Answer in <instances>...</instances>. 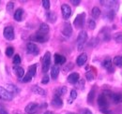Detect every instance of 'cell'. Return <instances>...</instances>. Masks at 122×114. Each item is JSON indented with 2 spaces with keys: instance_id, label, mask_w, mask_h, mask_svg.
Listing matches in <instances>:
<instances>
[{
  "instance_id": "obj_43",
  "label": "cell",
  "mask_w": 122,
  "mask_h": 114,
  "mask_svg": "<svg viewBox=\"0 0 122 114\" xmlns=\"http://www.w3.org/2000/svg\"><path fill=\"white\" fill-rule=\"evenodd\" d=\"M49 82V77L47 76V75H45L43 78H42V80H41V83L42 84H47Z\"/></svg>"
},
{
  "instance_id": "obj_31",
  "label": "cell",
  "mask_w": 122,
  "mask_h": 114,
  "mask_svg": "<svg viewBox=\"0 0 122 114\" xmlns=\"http://www.w3.org/2000/svg\"><path fill=\"white\" fill-rule=\"evenodd\" d=\"M114 39L117 43H122V32H117L114 35Z\"/></svg>"
},
{
  "instance_id": "obj_44",
  "label": "cell",
  "mask_w": 122,
  "mask_h": 114,
  "mask_svg": "<svg viewBox=\"0 0 122 114\" xmlns=\"http://www.w3.org/2000/svg\"><path fill=\"white\" fill-rule=\"evenodd\" d=\"M101 112L105 113V114H110V113H111V111H110L108 109H101Z\"/></svg>"
},
{
  "instance_id": "obj_42",
  "label": "cell",
  "mask_w": 122,
  "mask_h": 114,
  "mask_svg": "<svg viewBox=\"0 0 122 114\" xmlns=\"http://www.w3.org/2000/svg\"><path fill=\"white\" fill-rule=\"evenodd\" d=\"M0 114H9V112L7 111V109L2 104H0Z\"/></svg>"
},
{
  "instance_id": "obj_27",
  "label": "cell",
  "mask_w": 122,
  "mask_h": 114,
  "mask_svg": "<svg viewBox=\"0 0 122 114\" xmlns=\"http://www.w3.org/2000/svg\"><path fill=\"white\" fill-rule=\"evenodd\" d=\"M38 32L48 35V33H49V26H48V24H41Z\"/></svg>"
},
{
  "instance_id": "obj_14",
  "label": "cell",
  "mask_w": 122,
  "mask_h": 114,
  "mask_svg": "<svg viewBox=\"0 0 122 114\" xmlns=\"http://www.w3.org/2000/svg\"><path fill=\"white\" fill-rule=\"evenodd\" d=\"M80 80V76H79V74L78 73H71V74H70L69 75V77H68V81L70 82V83H71V84H76L77 81Z\"/></svg>"
},
{
  "instance_id": "obj_36",
  "label": "cell",
  "mask_w": 122,
  "mask_h": 114,
  "mask_svg": "<svg viewBox=\"0 0 122 114\" xmlns=\"http://www.w3.org/2000/svg\"><path fill=\"white\" fill-rule=\"evenodd\" d=\"M32 78L33 77H31L30 75L27 73L25 76H24V78H23V80H22V81L23 82H25V83H26V82H29V81H31V80H32Z\"/></svg>"
},
{
  "instance_id": "obj_47",
  "label": "cell",
  "mask_w": 122,
  "mask_h": 114,
  "mask_svg": "<svg viewBox=\"0 0 122 114\" xmlns=\"http://www.w3.org/2000/svg\"><path fill=\"white\" fill-rule=\"evenodd\" d=\"M43 114H54V113H53L52 111H45V112H44Z\"/></svg>"
},
{
  "instance_id": "obj_13",
  "label": "cell",
  "mask_w": 122,
  "mask_h": 114,
  "mask_svg": "<svg viewBox=\"0 0 122 114\" xmlns=\"http://www.w3.org/2000/svg\"><path fill=\"white\" fill-rule=\"evenodd\" d=\"M86 61H87V54L85 53V52H83V53H81L79 56L77 57L76 64L79 66H84L86 64Z\"/></svg>"
},
{
  "instance_id": "obj_2",
  "label": "cell",
  "mask_w": 122,
  "mask_h": 114,
  "mask_svg": "<svg viewBox=\"0 0 122 114\" xmlns=\"http://www.w3.org/2000/svg\"><path fill=\"white\" fill-rule=\"evenodd\" d=\"M32 41H36L39 43H44L49 39V36L46 34H42L40 32H37L36 34H34L32 37L30 38Z\"/></svg>"
},
{
  "instance_id": "obj_41",
  "label": "cell",
  "mask_w": 122,
  "mask_h": 114,
  "mask_svg": "<svg viewBox=\"0 0 122 114\" xmlns=\"http://www.w3.org/2000/svg\"><path fill=\"white\" fill-rule=\"evenodd\" d=\"M86 77L87 81H92V80L94 79V75H93L90 71H88V72H86Z\"/></svg>"
},
{
  "instance_id": "obj_7",
  "label": "cell",
  "mask_w": 122,
  "mask_h": 114,
  "mask_svg": "<svg viewBox=\"0 0 122 114\" xmlns=\"http://www.w3.org/2000/svg\"><path fill=\"white\" fill-rule=\"evenodd\" d=\"M61 11H62V16L65 20H68L71 15V9L67 4H63L61 6Z\"/></svg>"
},
{
  "instance_id": "obj_6",
  "label": "cell",
  "mask_w": 122,
  "mask_h": 114,
  "mask_svg": "<svg viewBox=\"0 0 122 114\" xmlns=\"http://www.w3.org/2000/svg\"><path fill=\"white\" fill-rule=\"evenodd\" d=\"M25 112L27 114H38L39 113V110H40V106L37 104V103H29L25 109Z\"/></svg>"
},
{
  "instance_id": "obj_48",
  "label": "cell",
  "mask_w": 122,
  "mask_h": 114,
  "mask_svg": "<svg viewBox=\"0 0 122 114\" xmlns=\"http://www.w3.org/2000/svg\"><path fill=\"white\" fill-rule=\"evenodd\" d=\"M71 114H75V113H71Z\"/></svg>"
},
{
  "instance_id": "obj_19",
  "label": "cell",
  "mask_w": 122,
  "mask_h": 114,
  "mask_svg": "<svg viewBox=\"0 0 122 114\" xmlns=\"http://www.w3.org/2000/svg\"><path fill=\"white\" fill-rule=\"evenodd\" d=\"M32 92L34 94H37V95H46L45 90L42 89V88H41L40 86H37V85L32 87Z\"/></svg>"
},
{
  "instance_id": "obj_28",
  "label": "cell",
  "mask_w": 122,
  "mask_h": 114,
  "mask_svg": "<svg viewBox=\"0 0 122 114\" xmlns=\"http://www.w3.org/2000/svg\"><path fill=\"white\" fill-rule=\"evenodd\" d=\"M113 64L118 67H122V56L117 55V56L115 57L113 60Z\"/></svg>"
},
{
  "instance_id": "obj_15",
  "label": "cell",
  "mask_w": 122,
  "mask_h": 114,
  "mask_svg": "<svg viewBox=\"0 0 122 114\" xmlns=\"http://www.w3.org/2000/svg\"><path fill=\"white\" fill-rule=\"evenodd\" d=\"M110 98L115 104H119L122 102V95L121 94H111Z\"/></svg>"
},
{
  "instance_id": "obj_32",
  "label": "cell",
  "mask_w": 122,
  "mask_h": 114,
  "mask_svg": "<svg viewBox=\"0 0 122 114\" xmlns=\"http://www.w3.org/2000/svg\"><path fill=\"white\" fill-rule=\"evenodd\" d=\"M115 14H116V12H114V11H112V10H107L105 15H104V17L108 19V20H110V21H112L113 19H114V17H115Z\"/></svg>"
},
{
  "instance_id": "obj_46",
  "label": "cell",
  "mask_w": 122,
  "mask_h": 114,
  "mask_svg": "<svg viewBox=\"0 0 122 114\" xmlns=\"http://www.w3.org/2000/svg\"><path fill=\"white\" fill-rule=\"evenodd\" d=\"M71 3L74 5V6H78L80 4V1L79 0H71Z\"/></svg>"
},
{
  "instance_id": "obj_10",
  "label": "cell",
  "mask_w": 122,
  "mask_h": 114,
  "mask_svg": "<svg viewBox=\"0 0 122 114\" xmlns=\"http://www.w3.org/2000/svg\"><path fill=\"white\" fill-rule=\"evenodd\" d=\"M26 52L30 54H33V55H37L39 53V48L38 46L33 42H29L27 45H26Z\"/></svg>"
},
{
  "instance_id": "obj_20",
  "label": "cell",
  "mask_w": 122,
  "mask_h": 114,
  "mask_svg": "<svg viewBox=\"0 0 122 114\" xmlns=\"http://www.w3.org/2000/svg\"><path fill=\"white\" fill-rule=\"evenodd\" d=\"M59 70L60 69H59V66H58L55 65V66H52V69H51V77H52V79L56 80L57 78V76L59 74Z\"/></svg>"
},
{
  "instance_id": "obj_1",
  "label": "cell",
  "mask_w": 122,
  "mask_h": 114,
  "mask_svg": "<svg viewBox=\"0 0 122 114\" xmlns=\"http://www.w3.org/2000/svg\"><path fill=\"white\" fill-rule=\"evenodd\" d=\"M86 39H87V34L85 30L81 31L77 37V48L79 51H82L85 44L86 42Z\"/></svg>"
},
{
  "instance_id": "obj_3",
  "label": "cell",
  "mask_w": 122,
  "mask_h": 114,
  "mask_svg": "<svg viewBox=\"0 0 122 114\" xmlns=\"http://www.w3.org/2000/svg\"><path fill=\"white\" fill-rule=\"evenodd\" d=\"M101 3L103 6L106 7L107 9H108V10H112L114 12H117V10H118L119 4H118L117 1H101Z\"/></svg>"
},
{
  "instance_id": "obj_45",
  "label": "cell",
  "mask_w": 122,
  "mask_h": 114,
  "mask_svg": "<svg viewBox=\"0 0 122 114\" xmlns=\"http://www.w3.org/2000/svg\"><path fill=\"white\" fill-rule=\"evenodd\" d=\"M82 114H92V112L89 110V109H84L83 110V112H82Z\"/></svg>"
},
{
  "instance_id": "obj_23",
  "label": "cell",
  "mask_w": 122,
  "mask_h": 114,
  "mask_svg": "<svg viewBox=\"0 0 122 114\" xmlns=\"http://www.w3.org/2000/svg\"><path fill=\"white\" fill-rule=\"evenodd\" d=\"M23 15H24V10L23 9H18L14 13V19L17 22H21L23 20Z\"/></svg>"
},
{
  "instance_id": "obj_26",
  "label": "cell",
  "mask_w": 122,
  "mask_h": 114,
  "mask_svg": "<svg viewBox=\"0 0 122 114\" xmlns=\"http://www.w3.org/2000/svg\"><path fill=\"white\" fill-rule=\"evenodd\" d=\"M101 10L98 8V7H94L93 9H92V17L94 18V19H98L100 16H101Z\"/></svg>"
},
{
  "instance_id": "obj_25",
  "label": "cell",
  "mask_w": 122,
  "mask_h": 114,
  "mask_svg": "<svg viewBox=\"0 0 122 114\" xmlns=\"http://www.w3.org/2000/svg\"><path fill=\"white\" fill-rule=\"evenodd\" d=\"M7 90L10 94H18L19 93V89L17 88V86L13 85V84H7Z\"/></svg>"
},
{
  "instance_id": "obj_37",
  "label": "cell",
  "mask_w": 122,
  "mask_h": 114,
  "mask_svg": "<svg viewBox=\"0 0 122 114\" xmlns=\"http://www.w3.org/2000/svg\"><path fill=\"white\" fill-rule=\"evenodd\" d=\"M13 8H14V3L13 2H9L8 5H7V11L11 12L13 10Z\"/></svg>"
},
{
  "instance_id": "obj_12",
  "label": "cell",
  "mask_w": 122,
  "mask_h": 114,
  "mask_svg": "<svg viewBox=\"0 0 122 114\" xmlns=\"http://www.w3.org/2000/svg\"><path fill=\"white\" fill-rule=\"evenodd\" d=\"M62 34L65 36V37H71V34H72V27L71 25V24L69 23H66L64 25H63V28H62Z\"/></svg>"
},
{
  "instance_id": "obj_34",
  "label": "cell",
  "mask_w": 122,
  "mask_h": 114,
  "mask_svg": "<svg viewBox=\"0 0 122 114\" xmlns=\"http://www.w3.org/2000/svg\"><path fill=\"white\" fill-rule=\"evenodd\" d=\"M14 53V49L12 47H8L6 50V55L8 57H11Z\"/></svg>"
},
{
  "instance_id": "obj_35",
  "label": "cell",
  "mask_w": 122,
  "mask_h": 114,
  "mask_svg": "<svg viewBox=\"0 0 122 114\" xmlns=\"http://www.w3.org/2000/svg\"><path fill=\"white\" fill-rule=\"evenodd\" d=\"M21 63V57L19 54H16L13 56V64L15 65V66H19V64Z\"/></svg>"
},
{
  "instance_id": "obj_33",
  "label": "cell",
  "mask_w": 122,
  "mask_h": 114,
  "mask_svg": "<svg viewBox=\"0 0 122 114\" xmlns=\"http://www.w3.org/2000/svg\"><path fill=\"white\" fill-rule=\"evenodd\" d=\"M94 97H95V90L92 89L91 91L89 92V94H88V96H87V101H88V103L92 104V102L94 101Z\"/></svg>"
},
{
  "instance_id": "obj_30",
  "label": "cell",
  "mask_w": 122,
  "mask_h": 114,
  "mask_svg": "<svg viewBox=\"0 0 122 114\" xmlns=\"http://www.w3.org/2000/svg\"><path fill=\"white\" fill-rule=\"evenodd\" d=\"M77 97V92L76 90H71V96H70V98H69V104H71L72 103V101L75 99Z\"/></svg>"
},
{
  "instance_id": "obj_29",
  "label": "cell",
  "mask_w": 122,
  "mask_h": 114,
  "mask_svg": "<svg viewBox=\"0 0 122 114\" xmlns=\"http://www.w3.org/2000/svg\"><path fill=\"white\" fill-rule=\"evenodd\" d=\"M36 71H37V65H32L28 67V74L31 77H34L36 75Z\"/></svg>"
},
{
  "instance_id": "obj_11",
  "label": "cell",
  "mask_w": 122,
  "mask_h": 114,
  "mask_svg": "<svg viewBox=\"0 0 122 114\" xmlns=\"http://www.w3.org/2000/svg\"><path fill=\"white\" fill-rule=\"evenodd\" d=\"M98 104L101 109H107L108 108V100H107L106 95L102 94L98 97Z\"/></svg>"
},
{
  "instance_id": "obj_18",
  "label": "cell",
  "mask_w": 122,
  "mask_h": 114,
  "mask_svg": "<svg viewBox=\"0 0 122 114\" xmlns=\"http://www.w3.org/2000/svg\"><path fill=\"white\" fill-rule=\"evenodd\" d=\"M102 66L104 68H106L109 72H114V70H115L113 66H112V61L110 59H106V60H104L102 62Z\"/></svg>"
},
{
  "instance_id": "obj_9",
  "label": "cell",
  "mask_w": 122,
  "mask_h": 114,
  "mask_svg": "<svg viewBox=\"0 0 122 114\" xmlns=\"http://www.w3.org/2000/svg\"><path fill=\"white\" fill-rule=\"evenodd\" d=\"M0 99L6 101H10L12 99V95L10 92H8L6 88H3L1 86H0Z\"/></svg>"
},
{
  "instance_id": "obj_24",
  "label": "cell",
  "mask_w": 122,
  "mask_h": 114,
  "mask_svg": "<svg viewBox=\"0 0 122 114\" xmlns=\"http://www.w3.org/2000/svg\"><path fill=\"white\" fill-rule=\"evenodd\" d=\"M46 17H47V20H48L50 23H52V24H54V23L56 21V19H57L56 14L55 12H53V11H49V12H47Z\"/></svg>"
},
{
  "instance_id": "obj_39",
  "label": "cell",
  "mask_w": 122,
  "mask_h": 114,
  "mask_svg": "<svg viewBox=\"0 0 122 114\" xmlns=\"http://www.w3.org/2000/svg\"><path fill=\"white\" fill-rule=\"evenodd\" d=\"M88 27H89V29H91V30L95 29V27H96V23H95L94 20L90 19V20L88 21Z\"/></svg>"
},
{
  "instance_id": "obj_21",
  "label": "cell",
  "mask_w": 122,
  "mask_h": 114,
  "mask_svg": "<svg viewBox=\"0 0 122 114\" xmlns=\"http://www.w3.org/2000/svg\"><path fill=\"white\" fill-rule=\"evenodd\" d=\"M52 105L55 107V108H61L63 106V101L60 97L58 96H55L54 99L52 100Z\"/></svg>"
},
{
  "instance_id": "obj_5",
  "label": "cell",
  "mask_w": 122,
  "mask_h": 114,
  "mask_svg": "<svg viewBox=\"0 0 122 114\" xmlns=\"http://www.w3.org/2000/svg\"><path fill=\"white\" fill-rule=\"evenodd\" d=\"M3 35L5 37L6 39L8 40H13L15 38V34H14V29L12 26H7L4 28L3 31Z\"/></svg>"
},
{
  "instance_id": "obj_4",
  "label": "cell",
  "mask_w": 122,
  "mask_h": 114,
  "mask_svg": "<svg viewBox=\"0 0 122 114\" xmlns=\"http://www.w3.org/2000/svg\"><path fill=\"white\" fill-rule=\"evenodd\" d=\"M50 64H51V53L49 52H47L42 59V71L44 73L49 71Z\"/></svg>"
},
{
  "instance_id": "obj_17",
  "label": "cell",
  "mask_w": 122,
  "mask_h": 114,
  "mask_svg": "<svg viewBox=\"0 0 122 114\" xmlns=\"http://www.w3.org/2000/svg\"><path fill=\"white\" fill-rule=\"evenodd\" d=\"M13 70H14V72H15L16 76H17L19 79L24 78V76H25V70H24V68H23L22 66H16L13 67Z\"/></svg>"
},
{
  "instance_id": "obj_8",
  "label": "cell",
  "mask_w": 122,
  "mask_h": 114,
  "mask_svg": "<svg viewBox=\"0 0 122 114\" xmlns=\"http://www.w3.org/2000/svg\"><path fill=\"white\" fill-rule=\"evenodd\" d=\"M85 21H86V14L85 13H82V14L77 15V17L74 20V25L76 26L77 28H81L84 26L85 24Z\"/></svg>"
},
{
  "instance_id": "obj_40",
  "label": "cell",
  "mask_w": 122,
  "mask_h": 114,
  "mask_svg": "<svg viewBox=\"0 0 122 114\" xmlns=\"http://www.w3.org/2000/svg\"><path fill=\"white\" fill-rule=\"evenodd\" d=\"M42 6L45 10L50 9V1L49 0H42Z\"/></svg>"
},
{
  "instance_id": "obj_38",
  "label": "cell",
  "mask_w": 122,
  "mask_h": 114,
  "mask_svg": "<svg viewBox=\"0 0 122 114\" xmlns=\"http://www.w3.org/2000/svg\"><path fill=\"white\" fill-rule=\"evenodd\" d=\"M84 86H85V81H84V80H79V81H77V83H76L77 88L83 90V89H84Z\"/></svg>"
},
{
  "instance_id": "obj_16",
  "label": "cell",
  "mask_w": 122,
  "mask_h": 114,
  "mask_svg": "<svg viewBox=\"0 0 122 114\" xmlns=\"http://www.w3.org/2000/svg\"><path fill=\"white\" fill-rule=\"evenodd\" d=\"M55 63L57 65H63L66 63V57L61 55V54H58V53H56L55 54Z\"/></svg>"
},
{
  "instance_id": "obj_22",
  "label": "cell",
  "mask_w": 122,
  "mask_h": 114,
  "mask_svg": "<svg viewBox=\"0 0 122 114\" xmlns=\"http://www.w3.org/2000/svg\"><path fill=\"white\" fill-rule=\"evenodd\" d=\"M67 91H68V89H67V87H65V86L60 87V88H57V89L56 90V92H55V96L60 97L61 95H64L67 93Z\"/></svg>"
}]
</instances>
